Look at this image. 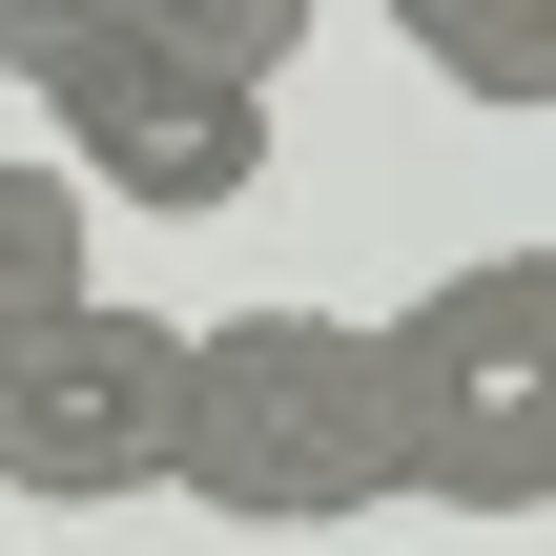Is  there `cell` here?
Returning a JSON list of instances; mask_svg holds the SVG:
<instances>
[{"mask_svg":"<svg viewBox=\"0 0 556 556\" xmlns=\"http://www.w3.org/2000/svg\"><path fill=\"white\" fill-rule=\"evenodd\" d=\"M62 289H103V268H83V186H62V165H0V330H41Z\"/></svg>","mask_w":556,"mask_h":556,"instance_id":"5","label":"cell"},{"mask_svg":"<svg viewBox=\"0 0 556 556\" xmlns=\"http://www.w3.org/2000/svg\"><path fill=\"white\" fill-rule=\"evenodd\" d=\"M165 413H186V330L144 289H62L41 330H0V495H165Z\"/></svg>","mask_w":556,"mask_h":556,"instance_id":"4","label":"cell"},{"mask_svg":"<svg viewBox=\"0 0 556 556\" xmlns=\"http://www.w3.org/2000/svg\"><path fill=\"white\" fill-rule=\"evenodd\" d=\"M289 0H0V83L62 124V186H103V206H165V227H206V206H248L268 186V83H289Z\"/></svg>","mask_w":556,"mask_h":556,"instance_id":"1","label":"cell"},{"mask_svg":"<svg viewBox=\"0 0 556 556\" xmlns=\"http://www.w3.org/2000/svg\"><path fill=\"white\" fill-rule=\"evenodd\" d=\"M392 495L433 516H556V248H475L433 268L392 330Z\"/></svg>","mask_w":556,"mask_h":556,"instance_id":"3","label":"cell"},{"mask_svg":"<svg viewBox=\"0 0 556 556\" xmlns=\"http://www.w3.org/2000/svg\"><path fill=\"white\" fill-rule=\"evenodd\" d=\"M165 495H206L227 536H330L392 516V371L351 309H206L186 330V413H165Z\"/></svg>","mask_w":556,"mask_h":556,"instance_id":"2","label":"cell"}]
</instances>
